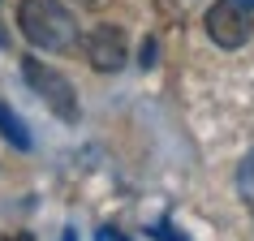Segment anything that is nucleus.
<instances>
[{"label": "nucleus", "mask_w": 254, "mask_h": 241, "mask_svg": "<svg viewBox=\"0 0 254 241\" xmlns=\"http://www.w3.org/2000/svg\"><path fill=\"white\" fill-rule=\"evenodd\" d=\"M17 26L35 48H48V52H65L78 43V22L61 0H22Z\"/></svg>", "instance_id": "obj_1"}, {"label": "nucleus", "mask_w": 254, "mask_h": 241, "mask_svg": "<svg viewBox=\"0 0 254 241\" xmlns=\"http://www.w3.org/2000/svg\"><path fill=\"white\" fill-rule=\"evenodd\" d=\"M22 73H26L30 91L39 95V99L52 108L56 117H65V120L78 117V95H73V82H69L65 73L48 69L43 60H35V56H26V60H22Z\"/></svg>", "instance_id": "obj_2"}, {"label": "nucleus", "mask_w": 254, "mask_h": 241, "mask_svg": "<svg viewBox=\"0 0 254 241\" xmlns=\"http://www.w3.org/2000/svg\"><path fill=\"white\" fill-rule=\"evenodd\" d=\"M207 35L220 48H241L250 39V9L237 4V0H215L207 9Z\"/></svg>", "instance_id": "obj_3"}, {"label": "nucleus", "mask_w": 254, "mask_h": 241, "mask_svg": "<svg viewBox=\"0 0 254 241\" xmlns=\"http://www.w3.org/2000/svg\"><path fill=\"white\" fill-rule=\"evenodd\" d=\"M82 52H86L91 69H99V73H117V69L125 65L129 48H125V35H121L117 26H95L91 35L82 39Z\"/></svg>", "instance_id": "obj_4"}, {"label": "nucleus", "mask_w": 254, "mask_h": 241, "mask_svg": "<svg viewBox=\"0 0 254 241\" xmlns=\"http://www.w3.org/2000/svg\"><path fill=\"white\" fill-rule=\"evenodd\" d=\"M0 134L9 138L17 151H30V134H26V125L17 120V112H13L9 104H0Z\"/></svg>", "instance_id": "obj_5"}, {"label": "nucleus", "mask_w": 254, "mask_h": 241, "mask_svg": "<svg viewBox=\"0 0 254 241\" xmlns=\"http://www.w3.org/2000/svg\"><path fill=\"white\" fill-rule=\"evenodd\" d=\"M237 194H241L246 207H254V151L237 164Z\"/></svg>", "instance_id": "obj_6"}, {"label": "nucleus", "mask_w": 254, "mask_h": 241, "mask_svg": "<svg viewBox=\"0 0 254 241\" xmlns=\"http://www.w3.org/2000/svg\"><path fill=\"white\" fill-rule=\"evenodd\" d=\"M151 237H155V241H186L181 233H177V224H173V220H160V224L151 228Z\"/></svg>", "instance_id": "obj_7"}, {"label": "nucleus", "mask_w": 254, "mask_h": 241, "mask_svg": "<svg viewBox=\"0 0 254 241\" xmlns=\"http://www.w3.org/2000/svg\"><path fill=\"white\" fill-rule=\"evenodd\" d=\"M142 65H155V39L142 43Z\"/></svg>", "instance_id": "obj_8"}, {"label": "nucleus", "mask_w": 254, "mask_h": 241, "mask_svg": "<svg viewBox=\"0 0 254 241\" xmlns=\"http://www.w3.org/2000/svg\"><path fill=\"white\" fill-rule=\"evenodd\" d=\"M95 241H125V237H121L117 228H99V233H95Z\"/></svg>", "instance_id": "obj_9"}, {"label": "nucleus", "mask_w": 254, "mask_h": 241, "mask_svg": "<svg viewBox=\"0 0 254 241\" xmlns=\"http://www.w3.org/2000/svg\"><path fill=\"white\" fill-rule=\"evenodd\" d=\"M4 241H35L30 233H13V237H4Z\"/></svg>", "instance_id": "obj_10"}, {"label": "nucleus", "mask_w": 254, "mask_h": 241, "mask_svg": "<svg viewBox=\"0 0 254 241\" xmlns=\"http://www.w3.org/2000/svg\"><path fill=\"white\" fill-rule=\"evenodd\" d=\"M237 4H246V9H254V0H237Z\"/></svg>", "instance_id": "obj_11"}, {"label": "nucleus", "mask_w": 254, "mask_h": 241, "mask_svg": "<svg viewBox=\"0 0 254 241\" xmlns=\"http://www.w3.org/2000/svg\"><path fill=\"white\" fill-rule=\"evenodd\" d=\"M61 241H78V237H73V233H65V237H61Z\"/></svg>", "instance_id": "obj_12"}]
</instances>
